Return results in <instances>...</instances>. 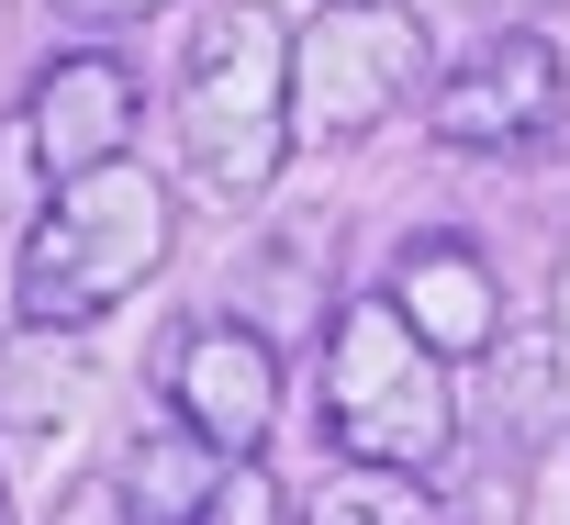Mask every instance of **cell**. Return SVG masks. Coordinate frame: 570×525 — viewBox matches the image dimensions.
Masks as SVG:
<instances>
[{
	"instance_id": "3957f363",
	"label": "cell",
	"mask_w": 570,
	"mask_h": 525,
	"mask_svg": "<svg viewBox=\"0 0 570 525\" xmlns=\"http://www.w3.org/2000/svg\"><path fill=\"white\" fill-rule=\"evenodd\" d=\"M314 425L347 469H448L459 458V392H448V358L403 325L392 291L347 303L325 325V358H314Z\"/></svg>"
},
{
	"instance_id": "4fadbf2b",
	"label": "cell",
	"mask_w": 570,
	"mask_h": 525,
	"mask_svg": "<svg viewBox=\"0 0 570 525\" xmlns=\"http://www.w3.org/2000/svg\"><path fill=\"white\" fill-rule=\"evenodd\" d=\"M202 525H303V514H292V492L268 481V458H224V481H213Z\"/></svg>"
},
{
	"instance_id": "e0dca14e",
	"label": "cell",
	"mask_w": 570,
	"mask_h": 525,
	"mask_svg": "<svg viewBox=\"0 0 570 525\" xmlns=\"http://www.w3.org/2000/svg\"><path fill=\"white\" fill-rule=\"evenodd\" d=\"M548 336H570V246H559V280H548Z\"/></svg>"
},
{
	"instance_id": "ac0fdd59",
	"label": "cell",
	"mask_w": 570,
	"mask_h": 525,
	"mask_svg": "<svg viewBox=\"0 0 570 525\" xmlns=\"http://www.w3.org/2000/svg\"><path fill=\"white\" fill-rule=\"evenodd\" d=\"M0 525H12V503H0Z\"/></svg>"
},
{
	"instance_id": "52a82bcc",
	"label": "cell",
	"mask_w": 570,
	"mask_h": 525,
	"mask_svg": "<svg viewBox=\"0 0 570 525\" xmlns=\"http://www.w3.org/2000/svg\"><path fill=\"white\" fill-rule=\"evenodd\" d=\"M135 123H146V90H135V68H124L112 46H68V57H46L35 90H23V135H35V157H46V190L124 168Z\"/></svg>"
},
{
	"instance_id": "9c48e42d",
	"label": "cell",
	"mask_w": 570,
	"mask_h": 525,
	"mask_svg": "<svg viewBox=\"0 0 570 525\" xmlns=\"http://www.w3.org/2000/svg\"><path fill=\"white\" fill-rule=\"evenodd\" d=\"M213 481H224V447H202L179 414H146L112 458V492L135 503V525H202Z\"/></svg>"
},
{
	"instance_id": "ba28073f",
	"label": "cell",
	"mask_w": 570,
	"mask_h": 525,
	"mask_svg": "<svg viewBox=\"0 0 570 525\" xmlns=\"http://www.w3.org/2000/svg\"><path fill=\"white\" fill-rule=\"evenodd\" d=\"M392 303H403V325L459 369V358H503V269L470 246V235H403V257H392V280H381Z\"/></svg>"
},
{
	"instance_id": "9a60e30c",
	"label": "cell",
	"mask_w": 570,
	"mask_h": 525,
	"mask_svg": "<svg viewBox=\"0 0 570 525\" xmlns=\"http://www.w3.org/2000/svg\"><path fill=\"white\" fill-rule=\"evenodd\" d=\"M57 525H135V503L112 492V481H90V492H68V514Z\"/></svg>"
},
{
	"instance_id": "7c38bea8",
	"label": "cell",
	"mask_w": 570,
	"mask_h": 525,
	"mask_svg": "<svg viewBox=\"0 0 570 525\" xmlns=\"http://www.w3.org/2000/svg\"><path fill=\"white\" fill-rule=\"evenodd\" d=\"M303 525H436V492L403 481V469H336L303 503Z\"/></svg>"
},
{
	"instance_id": "8992f818",
	"label": "cell",
	"mask_w": 570,
	"mask_h": 525,
	"mask_svg": "<svg viewBox=\"0 0 570 525\" xmlns=\"http://www.w3.org/2000/svg\"><path fill=\"white\" fill-rule=\"evenodd\" d=\"M168 414L202 447L257 458L268 425H279V336H257L246 314H190L179 347H168Z\"/></svg>"
},
{
	"instance_id": "5b68a950",
	"label": "cell",
	"mask_w": 570,
	"mask_h": 525,
	"mask_svg": "<svg viewBox=\"0 0 570 525\" xmlns=\"http://www.w3.org/2000/svg\"><path fill=\"white\" fill-rule=\"evenodd\" d=\"M559 123H570V68H559V46L537 23L470 34L425 90V135L448 157H548Z\"/></svg>"
},
{
	"instance_id": "7a4b0ae2",
	"label": "cell",
	"mask_w": 570,
	"mask_h": 525,
	"mask_svg": "<svg viewBox=\"0 0 570 525\" xmlns=\"http://www.w3.org/2000/svg\"><path fill=\"white\" fill-rule=\"evenodd\" d=\"M179 246V190L157 168H101V179H68L46 190V212L23 224V257H12V314L23 336H79L101 314H124Z\"/></svg>"
},
{
	"instance_id": "5bb4252c",
	"label": "cell",
	"mask_w": 570,
	"mask_h": 525,
	"mask_svg": "<svg viewBox=\"0 0 570 525\" xmlns=\"http://www.w3.org/2000/svg\"><path fill=\"white\" fill-rule=\"evenodd\" d=\"M46 12H68V23H146V12H168V0H46Z\"/></svg>"
},
{
	"instance_id": "277c9868",
	"label": "cell",
	"mask_w": 570,
	"mask_h": 525,
	"mask_svg": "<svg viewBox=\"0 0 570 525\" xmlns=\"http://www.w3.org/2000/svg\"><path fill=\"white\" fill-rule=\"evenodd\" d=\"M414 90H436V34L414 0H325L292 57V101L314 146H370Z\"/></svg>"
},
{
	"instance_id": "8fae6325",
	"label": "cell",
	"mask_w": 570,
	"mask_h": 525,
	"mask_svg": "<svg viewBox=\"0 0 570 525\" xmlns=\"http://www.w3.org/2000/svg\"><path fill=\"white\" fill-rule=\"evenodd\" d=\"M436 525H525V458L503 436L459 447L448 481H436Z\"/></svg>"
},
{
	"instance_id": "6da1fadb",
	"label": "cell",
	"mask_w": 570,
	"mask_h": 525,
	"mask_svg": "<svg viewBox=\"0 0 570 525\" xmlns=\"http://www.w3.org/2000/svg\"><path fill=\"white\" fill-rule=\"evenodd\" d=\"M292 57L303 34L268 12V0H213L179 46V179L202 201H268V179L292 168V135H303V101H292Z\"/></svg>"
},
{
	"instance_id": "2e32d148",
	"label": "cell",
	"mask_w": 570,
	"mask_h": 525,
	"mask_svg": "<svg viewBox=\"0 0 570 525\" xmlns=\"http://www.w3.org/2000/svg\"><path fill=\"white\" fill-rule=\"evenodd\" d=\"M12 179H46V157H35V135H23V112L0 123V190H12Z\"/></svg>"
},
{
	"instance_id": "30bf717a",
	"label": "cell",
	"mask_w": 570,
	"mask_h": 525,
	"mask_svg": "<svg viewBox=\"0 0 570 525\" xmlns=\"http://www.w3.org/2000/svg\"><path fill=\"white\" fill-rule=\"evenodd\" d=\"M559 358H570V336H514V347H503V447H514V458H537V447L570 425Z\"/></svg>"
}]
</instances>
